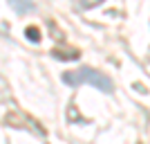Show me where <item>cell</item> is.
<instances>
[{"label":"cell","instance_id":"6da1fadb","mask_svg":"<svg viewBox=\"0 0 150 144\" xmlns=\"http://www.w3.org/2000/svg\"><path fill=\"white\" fill-rule=\"evenodd\" d=\"M63 81L67 86H83V83H92L94 88H99L103 92H112V81L101 72H94L92 68H81V70H72L63 75Z\"/></svg>","mask_w":150,"mask_h":144},{"label":"cell","instance_id":"7a4b0ae2","mask_svg":"<svg viewBox=\"0 0 150 144\" xmlns=\"http://www.w3.org/2000/svg\"><path fill=\"white\" fill-rule=\"evenodd\" d=\"M52 54H54V59H63V61H76L81 52H79V50H61V47H54V50H52Z\"/></svg>","mask_w":150,"mask_h":144},{"label":"cell","instance_id":"3957f363","mask_svg":"<svg viewBox=\"0 0 150 144\" xmlns=\"http://www.w3.org/2000/svg\"><path fill=\"white\" fill-rule=\"evenodd\" d=\"M5 122L9 126H16V128H27V119L23 117L20 113H11V115H7Z\"/></svg>","mask_w":150,"mask_h":144},{"label":"cell","instance_id":"277c9868","mask_svg":"<svg viewBox=\"0 0 150 144\" xmlns=\"http://www.w3.org/2000/svg\"><path fill=\"white\" fill-rule=\"evenodd\" d=\"M25 36L29 38L31 43H38V41H40V29H38V27H34V25H29L25 29Z\"/></svg>","mask_w":150,"mask_h":144},{"label":"cell","instance_id":"5b68a950","mask_svg":"<svg viewBox=\"0 0 150 144\" xmlns=\"http://www.w3.org/2000/svg\"><path fill=\"white\" fill-rule=\"evenodd\" d=\"M76 2H79L81 9H92V7L101 5V2H105V0H76Z\"/></svg>","mask_w":150,"mask_h":144},{"label":"cell","instance_id":"8992f818","mask_svg":"<svg viewBox=\"0 0 150 144\" xmlns=\"http://www.w3.org/2000/svg\"><path fill=\"white\" fill-rule=\"evenodd\" d=\"M11 5L16 7V9H18V11H31V9H34V5H31V2H20V0H11Z\"/></svg>","mask_w":150,"mask_h":144},{"label":"cell","instance_id":"52a82bcc","mask_svg":"<svg viewBox=\"0 0 150 144\" xmlns=\"http://www.w3.org/2000/svg\"><path fill=\"white\" fill-rule=\"evenodd\" d=\"M132 88H134V90H139V92H148V90H146V86H141V83H134Z\"/></svg>","mask_w":150,"mask_h":144}]
</instances>
